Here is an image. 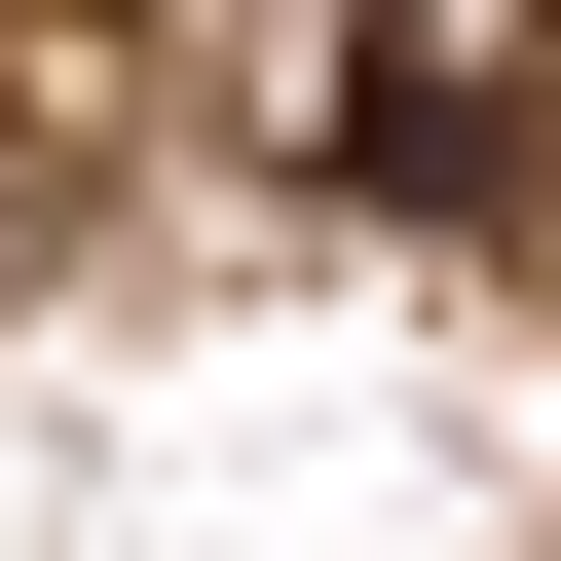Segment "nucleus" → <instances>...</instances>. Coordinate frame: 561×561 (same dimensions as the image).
Listing matches in <instances>:
<instances>
[{"mask_svg":"<svg viewBox=\"0 0 561 561\" xmlns=\"http://www.w3.org/2000/svg\"><path fill=\"white\" fill-rule=\"evenodd\" d=\"M300 150H337L375 225H486V187L561 150V0H337V76H300Z\"/></svg>","mask_w":561,"mask_h":561,"instance_id":"nucleus-1","label":"nucleus"}]
</instances>
